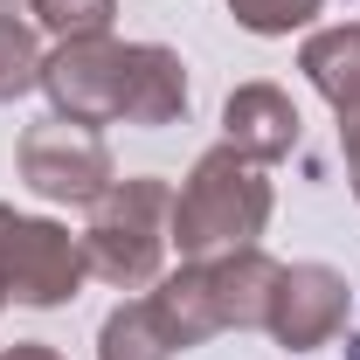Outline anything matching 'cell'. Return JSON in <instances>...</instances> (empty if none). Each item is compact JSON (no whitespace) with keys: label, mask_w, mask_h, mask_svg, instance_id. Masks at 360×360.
<instances>
[{"label":"cell","mask_w":360,"mask_h":360,"mask_svg":"<svg viewBox=\"0 0 360 360\" xmlns=\"http://www.w3.org/2000/svg\"><path fill=\"white\" fill-rule=\"evenodd\" d=\"M264 222H270L264 167L243 160L236 146H215V153L194 160V174L180 180L167 243L180 250V264H201V257H229V250H257Z\"/></svg>","instance_id":"obj_1"},{"label":"cell","mask_w":360,"mask_h":360,"mask_svg":"<svg viewBox=\"0 0 360 360\" xmlns=\"http://www.w3.org/2000/svg\"><path fill=\"white\" fill-rule=\"evenodd\" d=\"M167 222H174V187L153 174L139 180H111L90 201V229H84V264L104 284H153L160 257H167Z\"/></svg>","instance_id":"obj_2"},{"label":"cell","mask_w":360,"mask_h":360,"mask_svg":"<svg viewBox=\"0 0 360 360\" xmlns=\"http://www.w3.org/2000/svg\"><path fill=\"white\" fill-rule=\"evenodd\" d=\"M84 243L70 229L42 222V215H14L0 208V291L21 305H63L84 284Z\"/></svg>","instance_id":"obj_3"},{"label":"cell","mask_w":360,"mask_h":360,"mask_svg":"<svg viewBox=\"0 0 360 360\" xmlns=\"http://www.w3.org/2000/svg\"><path fill=\"white\" fill-rule=\"evenodd\" d=\"M21 180L42 194V201H97L111 187V146L97 139V125H77V118H49V125H28L21 132Z\"/></svg>","instance_id":"obj_4"},{"label":"cell","mask_w":360,"mask_h":360,"mask_svg":"<svg viewBox=\"0 0 360 360\" xmlns=\"http://www.w3.org/2000/svg\"><path fill=\"white\" fill-rule=\"evenodd\" d=\"M125 49L111 35H70V42L42 56V90L56 104V118H77V125H118V104H125Z\"/></svg>","instance_id":"obj_5"},{"label":"cell","mask_w":360,"mask_h":360,"mask_svg":"<svg viewBox=\"0 0 360 360\" xmlns=\"http://www.w3.org/2000/svg\"><path fill=\"white\" fill-rule=\"evenodd\" d=\"M347 305H354V291H347L340 270L291 264V270H277V291H270L264 326L291 347V354H312V347H326V340L347 326Z\"/></svg>","instance_id":"obj_6"},{"label":"cell","mask_w":360,"mask_h":360,"mask_svg":"<svg viewBox=\"0 0 360 360\" xmlns=\"http://www.w3.org/2000/svg\"><path fill=\"white\" fill-rule=\"evenodd\" d=\"M222 132H229L222 146L270 167V160H284L298 146V104L277 84H243V90H229V104H222Z\"/></svg>","instance_id":"obj_7"},{"label":"cell","mask_w":360,"mask_h":360,"mask_svg":"<svg viewBox=\"0 0 360 360\" xmlns=\"http://www.w3.org/2000/svg\"><path fill=\"white\" fill-rule=\"evenodd\" d=\"M180 111H187V70H180L174 49L160 42H132L125 49V104H118V118L125 125H174Z\"/></svg>","instance_id":"obj_8"},{"label":"cell","mask_w":360,"mask_h":360,"mask_svg":"<svg viewBox=\"0 0 360 360\" xmlns=\"http://www.w3.org/2000/svg\"><path fill=\"white\" fill-rule=\"evenodd\" d=\"M146 305H153V319H160L167 347H201V340L229 333V326H222V305H215V277H208V264H180Z\"/></svg>","instance_id":"obj_9"},{"label":"cell","mask_w":360,"mask_h":360,"mask_svg":"<svg viewBox=\"0 0 360 360\" xmlns=\"http://www.w3.org/2000/svg\"><path fill=\"white\" fill-rule=\"evenodd\" d=\"M298 63H305V77L326 90L333 111H360V21L354 28H319Z\"/></svg>","instance_id":"obj_10"},{"label":"cell","mask_w":360,"mask_h":360,"mask_svg":"<svg viewBox=\"0 0 360 360\" xmlns=\"http://www.w3.org/2000/svg\"><path fill=\"white\" fill-rule=\"evenodd\" d=\"M97 360H174V347H167V333H160V319H153L146 298L139 305H118V312L104 319Z\"/></svg>","instance_id":"obj_11"},{"label":"cell","mask_w":360,"mask_h":360,"mask_svg":"<svg viewBox=\"0 0 360 360\" xmlns=\"http://www.w3.org/2000/svg\"><path fill=\"white\" fill-rule=\"evenodd\" d=\"M42 84V49H35V28L28 21H14V14H0V104L7 97H21V90Z\"/></svg>","instance_id":"obj_12"},{"label":"cell","mask_w":360,"mask_h":360,"mask_svg":"<svg viewBox=\"0 0 360 360\" xmlns=\"http://www.w3.org/2000/svg\"><path fill=\"white\" fill-rule=\"evenodd\" d=\"M28 14L42 21L49 35H111V14H118V0H28Z\"/></svg>","instance_id":"obj_13"},{"label":"cell","mask_w":360,"mask_h":360,"mask_svg":"<svg viewBox=\"0 0 360 360\" xmlns=\"http://www.w3.org/2000/svg\"><path fill=\"white\" fill-rule=\"evenodd\" d=\"M229 14L250 28V35H291L319 14V0H229Z\"/></svg>","instance_id":"obj_14"},{"label":"cell","mask_w":360,"mask_h":360,"mask_svg":"<svg viewBox=\"0 0 360 360\" xmlns=\"http://www.w3.org/2000/svg\"><path fill=\"white\" fill-rule=\"evenodd\" d=\"M340 153H347V180L360 194V111H340Z\"/></svg>","instance_id":"obj_15"},{"label":"cell","mask_w":360,"mask_h":360,"mask_svg":"<svg viewBox=\"0 0 360 360\" xmlns=\"http://www.w3.org/2000/svg\"><path fill=\"white\" fill-rule=\"evenodd\" d=\"M0 360H63L56 347H42V340H21V347H7Z\"/></svg>","instance_id":"obj_16"},{"label":"cell","mask_w":360,"mask_h":360,"mask_svg":"<svg viewBox=\"0 0 360 360\" xmlns=\"http://www.w3.org/2000/svg\"><path fill=\"white\" fill-rule=\"evenodd\" d=\"M21 7H28V0H0V14H21Z\"/></svg>","instance_id":"obj_17"}]
</instances>
